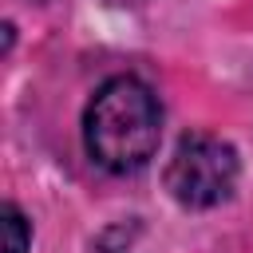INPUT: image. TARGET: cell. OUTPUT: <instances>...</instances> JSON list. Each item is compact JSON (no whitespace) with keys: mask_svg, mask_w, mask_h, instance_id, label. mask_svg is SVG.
<instances>
[{"mask_svg":"<svg viewBox=\"0 0 253 253\" xmlns=\"http://www.w3.org/2000/svg\"><path fill=\"white\" fill-rule=\"evenodd\" d=\"M0 233H4V253H28V245H32V229H28L24 213H20L12 202L0 206Z\"/></svg>","mask_w":253,"mask_h":253,"instance_id":"cell-3","label":"cell"},{"mask_svg":"<svg viewBox=\"0 0 253 253\" xmlns=\"http://www.w3.org/2000/svg\"><path fill=\"white\" fill-rule=\"evenodd\" d=\"M237 186V150L206 130L182 134L170 166H166V190L174 194V202L190 206V210H210L221 206Z\"/></svg>","mask_w":253,"mask_h":253,"instance_id":"cell-2","label":"cell"},{"mask_svg":"<svg viewBox=\"0 0 253 253\" xmlns=\"http://www.w3.org/2000/svg\"><path fill=\"white\" fill-rule=\"evenodd\" d=\"M158 138H162V107L142 79L115 75L91 95L83 115V142L103 170L111 174L142 170L154 158Z\"/></svg>","mask_w":253,"mask_h":253,"instance_id":"cell-1","label":"cell"}]
</instances>
